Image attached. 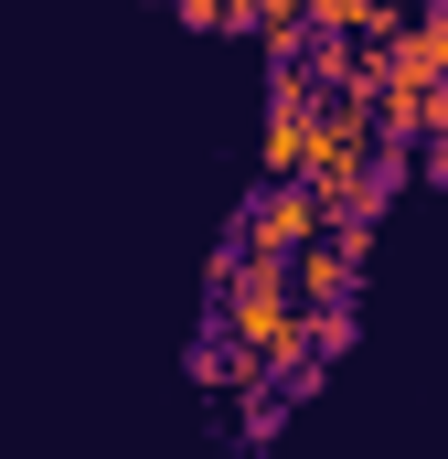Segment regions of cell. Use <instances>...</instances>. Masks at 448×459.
<instances>
[{
	"label": "cell",
	"instance_id": "1",
	"mask_svg": "<svg viewBox=\"0 0 448 459\" xmlns=\"http://www.w3.org/2000/svg\"><path fill=\"white\" fill-rule=\"evenodd\" d=\"M332 225V204H321V182H310V171H289V182H267V193H256V204H246V246H278V256H299V246H310V235Z\"/></svg>",
	"mask_w": 448,
	"mask_h": 459
},
{
	"label": "cell",
	"instance_id": "2",
	"mask_svg": "<svg viewBox=\"0 0 448 459\" xmlns=\"http://www.w3.org/2000/svg\"><path fill=\"white\" fill-rule=\"evenodd\" d=\"M363 246H374V225H321L299 256H289L310 310H332V299H352V289H363Z\"/></svg>",
	"mask_w": 448,
	"mask_h": 459
},
{
	"label": "cell",
	"instance_id": "3",
	"mask_svg": "<svg viewBox=\"0 0 448 459\" xmlns=\"http://www.w3.org/2000/svg\"><path fill=\"white\" fill-rule=\"evenodd\" d=\"M246 32H256L278 65H299V54H310V0H246Z\"/></svg>",
	"mask_w": 448,
	"mask_h": 459
},
{
	"label": "cell",
	"instance_id": "4",
	"mask_svg": "<svg viewBox=\"0 0 448 459\" xmlns=\"http://www.w3.org/2000/svg\"><path fill=\"white\" fill-rule=\"evenodd\" d=\"M193 32H246V0H171Z\"/></svg>",
	"mask_w": 448,
	"mask_h": 459
},
{
	"label": "cell",
	"instance_id": "5",
	"mask_svg": "<svg viewBox=\"0 0 448 459\" xmlns=\"http://www.w3.org/2000/svg\"><path fill=\"white\" fill-rule=\"evenodd\" d=\"M427 171H438V182H448V139H427Z\"/></svg>",
	"mask_w": 448,
	"mask_h": 459
}]
</instances>
